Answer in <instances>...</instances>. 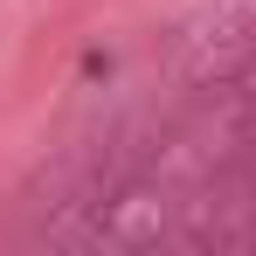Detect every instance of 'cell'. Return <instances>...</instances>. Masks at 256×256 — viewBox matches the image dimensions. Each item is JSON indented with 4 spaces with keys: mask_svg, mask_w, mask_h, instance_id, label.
<instances>
[]
</instances>
